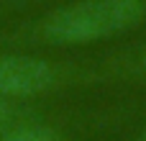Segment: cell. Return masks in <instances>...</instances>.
<instances>
[{"label": "cell", "instance_id": "277c9868", "mask_svg": "<svg viewBox=\"0 0 146 141\" xmlns=\"http://www.w3.org/2000/svg\"><path fill=\"white\" fill-rule=\"evenodd\" d=\"M15 126V108L8 98H0V134Z\"/></svg>", "mask_w": 146, "mask_h": 141}, {"label": "cell", "instance_id": "8992f818", "mask_svg": "<svg viewBox=\"0 0 146 141\" xmlns=\"http://www.w3.org/2000/svg\"><path fill=\"white\" fill-rule=\"evenodd\" d=\"M139 141H146V128L141 131V136H139Z\"/></svg>", "mask_w": 146, "mask_h": 141}, {"label": "cell", "instance_id": "3957f363", "mask_svg": "<svg viewBox=\"0 0 146 141\" xmlns=\"http://www.w3.org/2000/svg\"><path fill=\"white\" fill-rule=\"evenodd\" d=\"M0 141H64L54 128L36 126V123H15L0 134Z\"/></svg>", "mask_w": 146, "mask_h": 141}, {"label": "cell", "instance_id": "7a4b0ae2", "mask_svg": "<svg viewBox=\"0 0 146 141\" xmlns=\"http://www.w3.org/2000/svg\"><path fill=\"white\" fill-rule=\"evenodd\" d=\"M64 82V69L33 54H0V98L26 100L51 92Z\"/></svg>", "mask_w": 146, "mask_h": 141}, {"label": "cell", "instance_id": "6da1fadb", "mask_svg": "<svg viewBox=\"0 0 146 141\" xmlns=\"http://www.w3.org/2000/svg\"><path fill=\"white\" fill-rule=\"evenodd\" d=\"M146 21V0H74L51 10L31 28L46 46H87L126 33Z\"/></svg>", "mask_w": 146, "mask_h": 141}, {"label": "cell", "instance_id": "5b68a950", "mask_svg": "<svg viewBox=\"0 0 146 141\" xmlns=\"http://www.w3.org/2000/svg\"><path fill=\"white\" fill-rule=\"evenodd\" d=\"M139 69H141V74H146V49L139 54Z\"/></svg>", "mask_w": 146, "mask_h": 141}]
</instances>
